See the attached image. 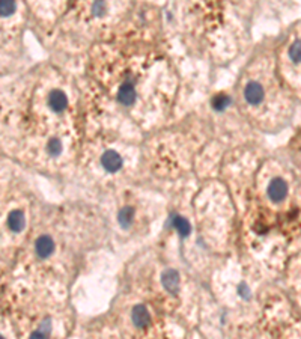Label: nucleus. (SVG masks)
<instances>
[{"label": "nucleus", "instance_id": "obj_1", "mask_svg": "<svg viewBox=\"0 0 301 339\" xmlns=\"http://www.w3.org/2000/svg\"><path fill=\"white\" fill-rule=\"evenodd\" d=\"M268 198L272 202H282L288 195V184L283 178H274L268 184Z\"/></svg>", "mask_w": 301, "mask_h": 339}, {"label": "nucleus", "instance_id": "obj_2", "mask_svg": "<svg viewBox=\"0 0 301 339\" xmlns=\"http://www.w3.org/2000/svg\"><path fill=\"white\" fill-rule=\"evenodd\" d=\"M137 92H135V83L131 77H128L118 89V101L122 102L124 106H131L135 101Z\"/></svg>", "mask_w": 301, "mask_h": 339}, {"label": "nucleus", "instance_id": "obj_3", "mask_svg": "<svg viewBox=\"0 0 301 339\" xmlns=\"http://www.w3.org/2000/svg\"><path fill=\"white\" fill-rule=\"evenodd\" d=\"M124 165V160L122 157L119 155V152L113 151V149H108L102 154L101 157V166L104 168V170L110 172V173H115L122 168Z\"/></svg>", "mask_w": 301, "mask_h": 339}, {"label": "nucleus", "instance_id": "obj_4", "mask_svg": "<svg viewBox=\"0 0 301 339\" xmlns=\"http://www.w3.org/2000/svg\"><path fill=\"white\" fill-rule=\"evenodd\" d=\"M264 95H265L264 88L259 83H256V82H249L245 85V88H244V98H245V101L249 102V104H252V106L261 104L262 100H264Z\"/></svg>", "mask_w": 301, "mask_h": 339}, {"label": "nucleus", "instance_id": "obj_5", "mask_svg": "<svg viewBox=\"0 0 301 339\" xmlns=\"http://www.w3.org/2000/svg\"><path fill=\"white\" fill-rule=\"evenodd\" d=\"M47 101H48V107H50L53 112H56V113L64 112L68 107L67 94H65L64 91H61V89H53V91L50 92Z\"/></svg>", "mask_w": 301, "mask_h": 339}, {"label": "nucleus", "instance_id": "obj_6", "mask_svg": "<svg viewBox=\"0 0 301 339\" xmlns=\"http://www.w3.org/2000/svg\"><path fill=\"white\" fill-rule=\"evenodd\" d=\"M131 320H133V324L139 329H145L149 326V321H151V315H149V310L145 305H137L134 306L133 310H131Z\"/></svg>", "mask_w": 301, "mask_h": 339}, {"label": "nucleus", "instance_id": "obj_7", "mask_svg": "<svg viewBox=\"0 0 301 339\" xmlns=\"http://www.w3.org/2000/svg\"><path fill=\"white\" fill-rule=\"evenodd\" d=\"M35 252L39 258H48L54 252V241L50 236H41L35 243Z\"/></svg>", "mask_w": 301, "mask_h": 339}, {"label": "nucleus", "instance_id": "obj_8", "mask_svg": "<svg viewBox=\"0 0 301 339\" xmlns=\"http://www.w3.org/2000/svg\"><path fill=\"white\" fill-rule=\"evenodd\" d=\"M26 226V217L21 210H14L8 214V228L12 232H21Z\"/></svg>", "mask_w": 301, "mask_h": 339}, {"label": "nucleus", "instance_id": "obj_9", "mask_svg": "<svg viewBox=\"0 0 301 339\" xmlns=\"http://www.w3.org/2000/svg\"><path fill=\"white\" fill-rule=\"evenodd\" d=\"M161 282H163L165 290L169 291V293H172V294H175L179 290V274L175 270H172V269H169V270L163 273Z\"/></svg>", "mask_w": 301, "mask_h": 339}, {"label": "nucleus", "instance_id": "obj_10", "mask_svg": "<svg viewBox=\"0 0 301 339\" xmlns=\"http://www.w3.org/2000/svg\"><path fill=\"white\" fill-rule=\"evenodd\" d=\"M170 226L181 236V237H187L191 231V226H190V222L187 219H184L182 216H172L170 219Z\"/></svg>", "mask_w": 301, "mask_h": 339}, {"label": "nucleus", "instance_id": "obj_11", "mask_svg": "<svg viewBox=\"0 0 301 339\" xmlns=\"http://www.w3.org/2000/svg\"><path fill=\"white\" fill-rule=\"evenodd\" d=\"M134 216H135V211H134L133 206H124L118 214V222L124 229H127L134 222Z\"/></svg>", "mask_w": 301, "mask_h": 339}, {"label": "nucleus", "instance_id": "obj_12", "mask_svg": "<svg viewBox=\"0 0 301 339\" xmlns=\"http://www.w3.org/2000/svg\"><path fill=\"white\" fill-rule=\"evenodd\" d=\"M45 151H47V154L51 155V157H59V155L62 154V151H64V142H62V139L54 137V136L50 137L48 142H47V145H45Z\"/></svg>", "mask_w": 301, "mask_h": 339}, {"label": "nucleus", "instance_id": "obj_13", "mask_svg": "<svg viewBox=\"0 0 301 339\" xmlns=\"http://www.w3.org/2000/svg\"><path fill=\"white\" fill-rule=\"evenodd\" d=\"M211 106H212V109L215 112H223V110H226L231 106V97L228 94L220 92V94L214 95V98L211 101Z\"/></svg>", "mask_w": 301, "mask_h": 339}, {"label": "nucleus", "instance_id": "obj_14", "mask_svg": "<svg viewBox=\"0 0 301 339\" xmlns=\"http://www.w3.org/2000/svg\"><path fill=\"white\" fill-rule=\"evenodd\" d=\"M288 53H289V59H291L292 62L301 64V39H295V41L291 44Z\"/></svg>", "mask_w": 301, "mask_h": 339}, {"label": "nucleus", "instance_id": "obj_15", "mask_svg": "<svg viewBox=\"0 0 301 339\" xmlns=\"http://www.w3.org/2000/svg\"><path fill=\"white\" fill-rule=\"evenodd\" d=\"M15 11H17V5H15L14 2H2V5H0L2 17H9V15H12Z\"/></svg>", "mask_w": 301, "mask_h": 339}, {"label": "nucleus", "instance_id": "obj_16", "mask_svg": "<svg viewBox=\"0 0 301 339\" xmlns=\"http://www.w3.org/2000/svg\"><path fill=\"white\" fill-rule=\"evenodd\" d=\"M104 9H105V5H102V3H94L92 5V11L95 12V15H101L104 12Z\"/></svg>", "mask_w": 301, "mask_h": 339}, {"label": "nucleus", "instance_id": "obj_17", "mask_svg": "<svg viewBox=\"0 0 301 339\" xmlns=\"http://www.w3.org/2000/svg\"><path fill=\"white\" fill-rule=\"evenodd\" d=\"M47 338H48L47 333H44L42 330H36V332H34V333L31 335V338L29 339H47Z\"/></svg>", "mask_w": 301, "mask_h": 339}, {"label": "nucleus", "instance_id": "obj_18", "mask_svg": "<svg viewBox=\"0 0 301 339\" xmlns=\"http://www.w3.org/2000/svg\"><path fill=\"white\" fill-rule=\"evenodd\" d=\"M239 291H238V294L239 296H242L244 299H247L249 296H250V293H249V288L245 286V285H239V288H238Z\"/></svg>", "mask_w": 301, "mask_h": 339}, {"label": "nucleus", "instance_id": "obj_19", "mask_svg": "<svg viewBox=\"0 0 301 339\" xmlns=\"http://www.w3.org/2000/svg\"><path fill=\"white\" fill-rule=\"evenodd\" d=\"M2 339H3V338H2Z\"/></svg>", "mask_w": 301, "mask_h": 339}]
</instances>
